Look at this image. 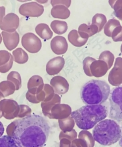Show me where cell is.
Instances as JSON below:
<instances>
[{"label": "cell", "mask_w": 122, "mask_h": 147, "mask_svg": "<svg viewBox=\"0 0 122 147\" xmlns=\"http://www.w3.org/2000/svg\"><path fill=\"white\" fill-rule=\"evenodd\" d=\"M0 147H18L12 137L3 135L0 137Z\"/></svg>", "instance_id": "25"}, {"label": "cell", "mask_w": 122, "mask_h": 147, "mask_svg": "<svg viewBox=\"0 0 122 147\" xmlns=\"http://www.w3.org/2000/svg\"><path fill=\"white\" fill-rule=\"evenodd\" d=\"M109 118L118 122L122 121V86L113 89L109 96Z\"/></svg>", "instance_id": "5"}, {"label": "cell", "mask_w": 122, "mask_h": 147, "mask_svg": "<svg viewBox=\"0 0 122 147\" xmlns=\"http://www.w3.org/2000/svg\"><path fill=\"white\" fill-rule=\"evenodd\" d=\"M19 107H20V111H19V114H18L17 116L18 118H23L26 116H30V115H31L32 110L29 107H28V106L24 105H19Z\"/></svg>", "instance_id": "29"}, {"label": "cell", "mask_w": 122, "mask_h": 147, "mask_svg": "<svg viewBox=\"0 0 122 147\" xmlns=\"http://www.w3.org/2000/svg\"><path fill=\"white\" fill-rule=\"evenodd\" d=\"M68 45L66 38L63 36H57L51 41V48L54 53L61 55L66 53Z\"/></svg>", "instance_id": "11"}, {"label": "cell", "mask_w": 122, "mask_h": 147, "mask_svg": "<svg viewBox=\"0 0 122 147\" xmlns=\"http://www.w3.org/2000/svg\"><path fill=\"white\" fill-rule=\"evenodd\" d=\"M1 36L4 45L9 51H13L14 49H15L19 43L20 36L17 32H13V33L2 32Z\"/></svg>", "instance_id": "13"}, {"label": "cell", "mask_w": 122, "mask_h": 147, "mask_svg": "<svg viewBox=\"0 0 122 147\" xmlns=\"http://www.w3.org/2000/svg\"><path fill=\"white\" fill-rule=\"evenodd\" d=\"M5 16V7L4 6H0V24Z\"/></svg>", "instance_id": "35"}, {"label": "cell", "mask_w": 122, "mask_h": 147, "mask_svg": "<svg viewBox=\"0 0 122 147\" xmlns=\"http://www.w3.org/2000/svg\"><path fill=\"white\" fill-rule=\"evenodd\" d=\"M4 133V127L3 123H2L1 121H0V137L3 136Z\"/></svg>", "instance_id": "36"}, {"label": "cell", "mask_w": 122, "mask_h": 147, "mask_svg": "<svg viewBox=\"0 0 122 147\" xmlns=\"http://www.w3.org/2000/svg\"><path fill=\"white\" fill-rule=\"evenodd\" d=\"M11 56L12 55L7 51L0 50V66H3L7 63L10 61Z\"/></svg>", "instance_id": "27"}, {"label": "cell", "mask_w": 122, "mask_h": 147, "mask_svg": "<svg viewBox=\"0 0 122 147\" xmlns=\"http://www.w3.org/2000/svg\"><path fill=\"white\" fill-rule=\"evenodd\" d=\"M51 14L53 17L60 19H66L70 15V11L68 8L61 5H58L53 7L51 11Z\"/></svg>", "instance_id": "15"}, {"label": "cell", "mask_w": 122, "mask_h": 147, "mask_svg": "<svg viewBox=\"0 0 122 147\" xmlns=\"http://www.w3.org/2000/svg\"><path fill=\"white\" fill-rule=\"evenodd\" d=\"M7 81L11 82L15 85L16 87V91L20 89L22 87V80L20 74L16 72V71H12L7 76Z\"/></svg>", "instance_id": "24"}, {"label": "cell", "mask_w": 122, "mask_h": 147, "mask_svg": "<svg viewBox=\"0 0 122 147\" xmlns=\"http://www.w3.org/2000/svg\"><path fill=\"white\" fill-rule=\"evenodd\" d=\"M61 101V98L60 96L57 94H55L53 98L49 102H41V108L43 109V113L45 116H49L50 118H51V110L53 107L55 105L60 104Z\"/></svg>", "instance_id": "16"}, {"label": "cell", "mask_w": 122, "mask_h": 147, "mask_svg": "<svg viewBox=\"0 0 122 147\" xmlns=\"http://www.w3.org/2000/svg\"><path fill=\"white\" fill-rule=\"evenodd\" d=\"M12 138L18 147H43L47 141L50 126L43 117L31 114L16 119Z\"/></svg>", "instance_id": "1"}, {"label": "cell", "mask_w": 122, "mask_h": 147, "mask_svg": "<svg viewBox=\"0 0 122 147\" xmlns=\"http://www.w3.org/2000/svg\"><path fill=\"white\" fill-rule=\"evenodd\" d=\"M1 41H2V36L1 35V34H0V44H1Z\"/></svg>", "instance_id": "40"}, {"label": "cell", "mask_w": 122, "mask_h": 147, "mask_svg": "<svg viewBox=\"0 0 122 147\" xmlns=\"http://www.w3.org/2000/svg\"><path fill=\"white\" fill-rule=\"evenodd\" d=\"M23 47L30 53H37L41 49V41L38 36L33 33H26L23 35L21 40Z\"/></svg>", "instance_id": "7"}, {"label": "cell", "mask_w": 122, "mask_h": 147, "mask_svg": "<svg viewBox=\"0 0 122 147\" xmlns=\"http://www.w3.org/2000/svg\"><path fill=\"white\" fill-rule=\"evenodd\" d=\"M119 144L120 147H122V127H121V136L120 138V140L119 141Z\"/></svg>", "instance_id": "37"}, {"label": "cell", "mask_w": 122, "mask_h": 147, "mask_svg": "<svg viewBox=\"0 0 122 147\" xmlns=\"http://www.w3.org/2000/svg\"><path fill=\"white\" fill-rule=\"evenodd\" d=\"M43 84H44V83H43L42 78L38 75L33 76L30 78L28 82L27 87L28 89V91L33 95H36L38 88Z\"/></svg>", "instance_id": "17"}, {"label": "cell", "mask_w": 122, "mask_h": 147, "mask_svg": "<svg viewBox=\"0 0 122 147\" xmlns=\"http://www.w3.org/2000/svg\"><path fill=\"white\" fill-rule=\"evenodd\" d=\"M4 97H5V96H3V94H2L1 92H0V102H1V101L3 99H4Z\"/></svg>", "instance_id": "38"}, {"label": "cell", "mask_w": 122, "mask_h": 147, "mask_svg": "<svg viewBox=\"0 0 122 147\" xmlns=\"http://www.w3.org/2000/svg\"><path fill=\"white\" fill-rule=\"evenodd\" d=\"M121 128L116 121L105 119L94 127V140L102 146L112 145L120 140Z\"/></svg>", "instance_id": "4"}, {"label": "cell", "mask_w": 122, "mask_h": 147, "mask_svg": "<svg viewBox=\"0 0 122 147\" xmlns=\"http://www.w3.org/2000/svg\"><path fill=\"white\" fill-rule=\"evenodd\" d=\"M13 61H14V59L12 55L11 57L10 61H9L7 63L5 64L3 66H0V72L4 74L9 72V70H10L11 68H12L13 64Z\"/></svg>", "instance_id": "30"}, {"label": "cell", "mask_w": 122, "mask_h": 147, "mask_svg": "<svg viewBox=\"0 0 122 147\" xmlns=\"http://www.w3.org/2000/svg\"><path fill=\"white\" fill-rule=\"evenodd\" d=\"M13 57L15 63L18 64H24L28 61V55L22 48H17L13 52Z\"/></svg>", "instance_id": "23"}, {"label": "cell", "mask_w": 122, "mask_h": 147, "mask_svg": "<svg viewBox=\"0 0 122 147\" xmlns=\"http://www.w3.org/2000/svg\"><path fill=\"white\" fill-rule=\"evenodd\" d=\"M95 61V59L91 58V57H86L84 61H83V68L86 74L89 76H91V74L90 72V66L91 63Z\"/></svg>", "instance_id": "28"}, {"label": "cell", "mask_w": 122, "mask_h": 147, "mask_svg": "<svg viewBox=\"0 0 122 147\" xmlns=\"http://www.w3.org/2000/svg\"><path fill=\"white\" fill-rule=\"evenodd\" d=\"M70 0H52L51 1V3L53 7H55L58 5H64L68 8L71 5Z\"/></svg>", "instance_id": "31"}, {"label": "cell", "mask_w": 122, "mask_h": 147, "mask_svg": "<svg viewBox=\"0 0 122 147\" xmlns=\"http://www.w3.org/2000/svg\"><path fill=\"white\" fill-rule=\"evenodd\" d=\"M2 116H3V114H2V112L1 111V110H0V118H1Z\"/></svg>", "instance_id": "41"}, {"label": "cell", "mask_w": 122, "mask_h": 147, "mask_svg": "<svg viewBox=\"0 0 122 147\" xmlns=\"http://www.w3.org/2000/svg\"><path fill=\"white\" fill-rule=\"evenodd\" d=\"M0 110L4 118L11 119L18 116L20 111V107L17 101L9 98L3 99L0 102Z\"/></svg>", "instance_id": "6"}, {"label": "cell", "mask_w": 122, "mask_h": 147, "mask_svg": "<svg viewBox=\"0 0 122 147\" xmlns=\"http://www.w3.org/2000/svg\"><path fill=\"white\" fill-rule=\"evenodd\" d=\"M65 61L62 57H57L51 59L46 65V72L50 76L59 74L64 68Z\"/></svg>", "instance_id": "12"}, {"label": "cell", "mask_w": 122, "mask_h": 147, "mask_svg": "<svg viewBox=\"0 0 122 147\" xmlns=\"http://www.w3.org/2000/svg\"><path fill=\"white\" fill-rule=\"evenodd\" d=\"M51 86L53 87L55 94L64 95L67 93L69 89V84L64 77L57 76L51 80Z\"/></svg>", "instance_id": "10"}, {"label": "cell", "mask_w": 122, "mask_h": 147, "mask_svg": "<svg viewBox=\"0 0 122 147\" xmlns=\"http://www.w3.org/2000/svg\"><path fill=\"white\" fill-rule=\"evenodd\" d=\"M68 39L71 44L77 47H82L83 45L86 44L87 41L86 39H84L80 37L76 30H72L70 32L68 35Z\"/></svg>", "instance_id": "19"}, {"label": "cell", "mask_w": 122, "mask_h": 147, "mask_svg": "<svg viewBox=\"0 0 122 147\" xmlns=\"http://www.w3.org/2000/svg\"><path fill=\"white\" fill-rule=\"evenodd\" d=\"M19 13L26 17H39L44 11V7L36 1L28 2L22 4L19 7Z\"/></svg>", "instance_id": "8"}, {"label": "cell", "mask_w": 122, "mask_h": 147, "mask_svg": "<svg viewBox=\"0 0 122 147\" xmlns=\"http://www.w3.org/2000/svg\"><path fill=\"white\" fill-rule=\"evenodd\" d=\"M35 30L37 34L44 40H50L53 34L50 27L45 23H41L37 25Z\"/></svg>", "instance_id": "18"}, {"label": "cell", "mask_w": 122, "mask_h": 147, "mask_svg": "<svg viewBox=\"0 0 122 147\" xmlns=\"http://www.w3.org/2000/svg\"><path fill=\"white\" fill-rule=\"evenodd\" d=\"M109 111L104 105H86L72 112L71 117L78 127L83 130H89L95 127L100 121L108 116Z\"/></svg>", "instance_id": "2"}, {"label": "cell", "mask_w": 122, "mask_h": 147, "mask_svg": "<svg viewBox=\"0 0 122 147\" xmlns=\"http://www.w3.org/2000/svg\"><path fill=\"white\" fill-rule=\"evenodd\" d=\"M15 121H14L13 122H12L10 124V125H9L7 128V133L8 136L12 137L14 131H15Z\"/></svg>", "instance_id": "34"}, {"label": "cell", "mask_w": 122, "mask_h": 147, "mask_svg": "<svg viewBox=\"0 0 122 147\" xmlns=\"http://www.w3.org/2000/svg\"><path fill=\"white\" fill-rule=\"evenodd\" d=\"M43 91H44L45 93V99L43 102H49V101L53 98L55 93L53 87L51 86V85L47 84H44Z\"/></svg>", "instance_id": "26"}, {"label": "cell", "mask_w": 122, "mask_h": 147, "mask_svg": "<svg viewBox=\"0 0 122 147\" xmlns=\"http://www.w3.org/2000/svg\"><path fill=\"white\" fill-rule=\"evenodd\" d=\"M94 26H93V25L87 26L86 24H82L78 28V34L81 38L87 40L89 37H90L96 32Z\"/></svg>", "instance_id": "22"}, {"label": "cell", "mask_w": 122, "mask_h": 147, "mask_svg": "<svg viewBox=\"0 0 122 147\" xmlns=\"http://www.w3.org/2000/svg\"><path fill=\"white\" fill-rule=\"evenodd\" d=\"M19 17L15 13H10L5 16L3 20L0 24V29L3 32L13 33L17 30L19 26Z\"/></svg>", "instance_id": "9"}, {"label": "cell", "mask_w": 122, "mask_h": 147, "mask_svg": "<svg viewBox=\"0 0 122 147\" xmlns=\"http://www.w3.org/2000/svg\"><path fill=\"white\" fill-rule=\"evenodd\" d=\"M72 109L70 107L66 104L55 105L51 110V118H64L70 116Z\"/></svg>", "instance_id": "14"}, {"label": "cell", "mask_w": 122, "mask_h": 147, "mask_svg": "<svg viewBox=\"0 0 122 147\" xmlns=\"http://www.w3.org/2000/svg\"><path fill=\"white\" fill-rule=\"evenodd\" d=\"M26 98L30 102L33 103V104H38V103L40 102V101H38V100L37 99L36 95L31 94L28 91H27L26 93Z\"/></svg>", "instance_id": "33"}, {"label": "cell", "mask_w": 122, "mask_h": 147, "mask_svg": "<svg viewBox=\"0 0 122 147\" xmlns=\"http://www.w3.org/2000/svg\"><path fill=\"white\" fill-rule=\"evenodd\" d=\"M66 121H67L66 122L64 121H60V125H61V127L63 129H66V125H68V127H70L71 125L73 126V125H74V120H73V119L71 116L67 118Z\"/></svg>", "instance_id": "32"}, {"label": "cell", "mask_w": 122, "mask_h": 147, "mask_svg": "<svg viewBox=\"0 0 122 147\" xmlns=\"http://www.w3.org/2000/svg\"><path fill=\"white\" fill-rule=\"evenodd\" d=\"M81 98L86 105H99L105 102L110 95V87L102 80H93L81 89Z\"/></svg>", "instance_id": "3"}, {"label": "cell", "mask_w": 122, "mask_h": 147, "mask_svg": "<svg viewBox=\"0 0 122 147\" xmlns=\"http://www.w3.org/2000/svg\"><path fill=\"white\" fill-rule=\"evenodd\" d=\"M36 2H37V3H40L41 4V3H47V1H41V0H38V1H37Z\"/></svg>", "instance_id": "39"}, {"label": "cell", "mask_w": 122, "mask_h": 147, "mask_svg": "<svg viewBox=\"0 0 122 147\" xmlns=\"http://www.w3.org/2000/svg\"><path fill=\"white\" fill-rule=\"evenodd\" d=\"M15 91V86L11 82L7 80L0 83V92L3 94L5 97L13 95Z\"/></svg>", "instance_id": "21"}, {"label": "cell", "mask_w": 122, "mask_h": 147, "mask_svg": "<svg viewBox=\"0 0 122 147\" xmlns=\"http://www.w3.org/2000/svg\"><path fill=\"white\" fill-rule=\"evenodd\" d=\"M51 28L55 34L62 35L66 33L68 30V24L65 21L61 20H53L51 23Z\"/></svg>", "instance_id": "20"}]
</instances>
